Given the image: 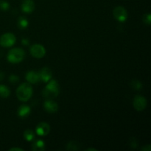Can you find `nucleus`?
I'll return each instance as SVG.
<instances>
[{"label": "nucleus", "mask_w": 151, "mask_h": 151, "mask_svg": "<svg viewBox=\"0 0 151 151\" xmlns=\"http://www.w3.org/2000/svg\"><path fill=\"white\" fill-rule=\"evenodd\" d=\"M86 150L88 151V150H94V151H97V150L96 149H94V148H88V149H86Z\"/></svg>", "instance_id": "nucleus-28"}, {"label": "nucleus", "mask_w": 151, "mask_h": 151, "mask_svg": "<svg viewBox=\"0 0 151 151\" xmlns=\"http://www.w3.org/2000/svg\"><path fill=\"white\" fill-rule=\"evenodd\" d=\"M22 43L24 46H27V45H29V41L27 38H23V39L22 40Z\"/></svg>", "instance_id": "nucleus-24"}, {"label": "nucleus", "mask_w": 151, "mask_h": 151, "mask_svg": "<svg viewBox=\"0 0 151 151\" xmlns=\"http://www.w3.org/2000/svg\"><path fill=\"white\" fill-rule=\"evenodd\" d=\"M32 150L34 151H43L45 150V143L41 139L34 141L32 145Z\"/></svg>", "instance_id": "nucleus-14"}, {"label": "nucleus", "mask_w": 151, "mask_h": 151, "mask_svg": "<svg viewBox=\"0 0 151 151\" xmlns=\"http://www.w3.org/2000/svg\"><path fill=\"white\" fill-rule=\"evenodd\" d=\"M9 7H10V4H9V3L7 2V1H0V9H1V10L6 11V10H8Z\"/></svg>", "instance_id": "nucleus-20"}, {"label": "nucleus", "mask_w": 151, "mask_h": 151, "mask_svg": "<svg viewBox=\"0 0 151 151\" xmlns=\"http://www.w3.org/2000/svg\"><path fill=\"white\" fill-rule=\"evenodd\" d=\"M114 16L115 19L120 22H124L128 19V12L125 7L122 6H117L114 9Z\"/></svg>", "instance_id": "nucleus-5"}, {"label": "nucleus", "mask_w": 151, "mask_h": 151, "mask_svg": "<svg viewBox=\"0 0 151 151\" xmlns=\"http://www.w3.org/2000/svg\"><path fill=\"white\" fill-rule=\"evenodd\" d=\"M10 94V91L7 86L4 85H0V97L7 98Z\"/></svg>", "instance_id": "nucleus-15"}, {"label": "nucleus", "mask_w": 151, "mask_h": 151, "mask_svg": "<svg viewBox=\"0 0 151 151\" xmlns=\"http://www.w3.org/2000/svg\"><path fill=\"white\" fill-rule=\"evenodd\" d=\"M9 81L12 83H16L19 81V78L16 75H11L9 77Z\"/></svg>", "instance_id": "nucleus-21"}, {"label": "nucleus", "mask_w": 151, "mask_h": 151, "mask_svg": "<svg viewBox=\"0 0 151 151\" xmlns=\"http://www.w3.org/2000/svg\"><path fill=\"white\" fill-rule=\"evenodd\" d=\"M143 21L145 24L150 25L151 23V14L150 13H147V14H145L144 16V18H143Z\"/></svg>", "instance_id": "nucleus-22"}, {"label": "nucleus", "mask_w": 151, "mask_h": 151, "mask_svg": "<svg viewBox=\"0 0 151 151\" xmlns=\"http://www.w3.org/2000/svg\"><path fill=\"white\" fill-rule=\"evenodd\" d=\"M31 109L29 106H26V105H22L18 109V115L20 117L24 118L28 116V115L30 114Z\"/></svg>", "instance_id": "nucleus-13"}, {"label": "nucleus", "mask_w": 151, "mask_h": 151, "mask_svg": "<svg viewBox=\"0 0 151 151\" xmlns=\"http://www.w3.org/2000/svg\"><path fill=\"white\" fill-rule=\"evenodd\" d=\"M10 151H13V150H17V151H24V149L22 148H19V147H12V148H10Z\"/></svg>", "instance_id": "nucleus-26"}, {"label": "nucleus", "mask_w": 151, "mask_h": 151, "mask_svg": "<svg viewBox=\"0 0 151 151\" xmlns=\"http://www.w3.org/2000/svg\"><path fill=\"white\" fill-rule=\"evenodd\" d=\"M24 139L27 141L30 142L34 139V138H35V134H34L33 131H31V130H26L24 132Z\"/></svg>", "instance_id": "nucleus-17"}, {"label": "nucleus", "mask_w": 151, "mask_h": 151, "mask_svg": "<svg viewBox=\"0 0 151 151\" xmlns=\"http://www.w3.org/2000/svg\"><path fill=\"white\" fill-rule=\"evenodd\" d=\"M80 148V145L77 142H70L66 145V149L69 150H78Z\"/></svg>", "instance_id": "nucleus-18"}, {"label": "nucleus", "mask_w": 151, "mask_h": 151, "mask_svg": "<svg viewBox=\"0 0 151 151\" xmlns=\"http://www.w3.org/2000/svg\"><path fill=\"white\" fill-rule=\"evenodd\" d=\"M60 94V86L58 81L51 80L42 91V95L47 99H52L58 97Z\"/></svg>", "instance_id": "nucleus-1"}, {"label": "nucleus", "mask_w": 151, "mask_h": 151, "mask_svg": "<svg viewBox=\"0 0 151 151\" xmlns=\"http://www.w3.org/2000/svg\"><path fill=\"white\" fill-rule=\"evenodd\" d=\"M22 10L25 13H30L35 10V3L33 0H22Z\"/></svg>", "instance_id": "nucleus-10"}, {"label": "nucleus", "mask_w": 151, "mask_h": 151, "mask_svg": "<svg viewBox=\"0 0 151 151\" xmlns=\"http://www.w3.org/2000/svg\"><path fill=\"white\" fill-rule=\"evenodd\" d=\"M131 86L136 90H140L142 88V84L138 80H133L131 81Z\"/></svg>", "instance_id": "nucleus-19"}, {"label": "nucleus", "mask_w": 151, "mask_h": 151, "mask_svg": "<svg viewBox=\"0 0 151 151\" xmlns=\"http://www.w3.org/2000/svg\"><path fill=\"white\" fill-rule=\"evenodd\" d=\"M133 105L136 110L138 111H142L145 110L147 106V100L143 96L137 95L134 98Z\"/></svg>", "instance_id": "nucleus-7"}, {"label": "nucleus", "mask_w": 151, "mask_h": 151, "mask_svg": "<svg viewBox=\"0 0 151 151\" xmlns=\"http://www.w3.org/2000/svg\"><path fill=\"white\" fill-rule=\"evenodd\" d=\"M32 95V87L29 83H24L18 87L16 96L20 101L26 102L30 99Z\"/></svg>", "instance_id": "nucleus-2"}, {"label": "nucleus", "mask_w": 151, "mask_h": 151, "mask_svg": "<svg viewBox=\"0 0 151 151\" xmlns=\"http://www.w3.org/2000/svg\"><path fill=\"white\" fill-rule=\"evenodd\" d=\"M44 108L48 113H55L58 110V105L51 99H47L44 103Z\"/></svg>", "instance_id": "nucleus-9"}, {"label": "nucleus", "mask_w": 151, "mask_h": 151, "mask_svg": "<svg viewBox=\"0 0 151 151\" xmlns=\"http://www.w3.org/2000/svg\"><path fill=\"white\" fill-rule=\"evenodd\" d=\"M52 71L49 68L44 67L40 70L38 75H39L40 80L44 83H47L49 81H50L52 78Z\"/></svg>", "instance_id": "nucleus-11"}, {"label": "nucleus", "mask_w": 151, "mask_h": 151, "mask_svg": "<svg viewBox=\"0 0 151 151\" xmlns=\"http://www.w3.org/2000/svg\"><path fill=\"white\" fill-rule=\"evenodd\" d=\"M29 22L28 20L24 17H19V20H18V26L19 27L20 29H26L28 27Z\"/></svg>", "instance_id": "nucleus-16"}, {"label": "nucleus", "mask_w": 151, "mask_h": 151, "mask_svg": "<svg viewBox=\"0 0 151 151\" xmlns=\"http://www.w3.org/2000/svg\"><path fill=\"white\" fill-rule=\"evenodd\" d=\"M7 60L11 63H19L25 58V52L21 48H14L10 50L7 54Z\"/></svg>", "instance_id": "nucleus-3"}, {"label": "nucleus", "mask_w": 151, "mask_h": 151, "mask_svg": "<svg viewBox=\"0 0 151 151\" xmlns=\"http://www.w3.org/2000/svg\"><path fill=\"white\" fill-rule=\"evenodd\" d=\"M16 38L11 32L4 33L0 37V45L3 47H10L14 45Z\"/></svg>", "instance_id": "nucleus-4"}, {"label": "nucleus", "mask_w": 151, "mask_h": 151, "mask_svg": "<svg viewBox=\"0 0 151 151\" xmlns=\"http://www.w3.org/2000/svg\"><path fill=\"white\" fill-rule=\"evenodd\" d=\"M26 80L29 83H37L40 80L39 75L38 72L35 71H29L26 74Z\"/></svg>", "instance_id": "nucleus-12"}, {"label": "nucleus", "mask_w": 151, "mask_h": 151, "mask_svg": "<svg viewBox=\"0 0 151 151\" xmlns=\"http://www.w3.org/2000/svg\"><path fill=\"white\" fill-rule=\"evenodd\" d=\"M30 54L35 58H42L46 55V49L39 44H35L30 47Z\"/></svg>", "instance_id": "nucleus-6"}, {"label": "nucleus", "mask_w": 151, "mask_h": 151, "mask_svg": "<svg viewBox=\"0 0 151 151\" xmlns=\"http://www.w3.org/2000/svg\"><path fill=\"white\" fill-rule=\"evenodd\" d=\"M151 147L150 145H145L144 147L142 148V151H150Z\"/></svg>", "instance_id": "nucleus-25"}, {"label": "nucleus", "mask_w": 151, "mask_h": 151, "mask_svg": "<svg viewBox=\"0 0 151 151\" xmlns=\"http://www.w3.org/2000/svg\"><path fill=\"white\" fill-rule=\"evenodd\" d=\"M50 130H51V128H50V125L47 122H40L36 127V129H35V131H36V134L38 135L41 136V137H44V136H47L50 134Z\"/></svg>", "instance_id": "nucleus-8"}, {"label": "nucleus", "mask_w": 151, "mask_h": 151, "mask_svg": "<svg viewBox=\"0 0 151 151\" xmlns=\"http://www.w3.org/2000/svg\"><path fill=\"white\" fill-rule=\"evenodd\" d=\"M129 145H131V147L136 148V147H137V140H136V139L131 138L129 141Z\"/></svg>", "instance_id": "nucleus-23"}, {"label": "nucleus", "mask_w": 151, "mask_h": 151, "mask_svg": "<svg viewBox=\"0 0 151 151\" xmlns=\"http://www.w3.org/2000/svg\"><path fill=\"white\" fill-rule=\"evenodd\" d=\"M4 74L3 73V72H0V82L4 79Z\"/></svg>", "instance_id": "nucleus-27"}]
</instances>
